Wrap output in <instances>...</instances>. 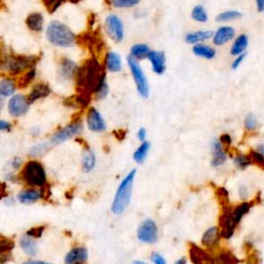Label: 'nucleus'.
Here are the masks:
<instances>
[{"instance_id": "39", "label": "nucleus", "mask_w": 264, "mask_h": 264, "mask_svg": "<svg viewBox=\"0 0 264 264\" xmlns=\"http://www.w3.org/2000/svg\"><path fill=\"white\" fill-rule=\"evenodd\" d=\"M141 0H109V3L117 9H130L138 6Z\"/></svg>"}, {"instance_id": "27", "label": "nucleus", "mask_w": 264, "mask_h": 264, "mask_svg": "<svg viewBox=\"0 0 264 264\" xmlns=\"http://www.w3.org/2000/svg\"><path fill=\"white\" fill-rule=\"evenodd\" d=\"M106 68L111 73H119L122 70V60L119 54L110 52L106 56Z\"/></svg>"}, {"instance_id": "36", "label": "nucleus", "mask_w": 264, "mask_h": 264, "mask_svg": "<svg viewBox=\"0 0 264 264\" xmlns=\"http://www.w3.org/2000/svg\"><path fill=\"white\" fill-rule=\"evenodd\" d=\"M216 257L218 264H238L240 262V260L229 251L221 252Z\"/></svg>"}, {"instance_id": "5", "label": "nucleus", "mask_w": 264, "mask_h": 264, "mask_svg": "<svg viewBox=\"0 0 264 264\" xmlns=\"http://www.w3.org/2000/svg\"><path fill=\"white\" fill-rule=\"evenodd\" d=\"M23 180L30 186L44 187L47 183V176L43 165L35 160L27 162L22 172Z\"/></svg>"}, {"instance_id": "23", "label": "nucleus", "mask_w": 264, "mask_h": 264, "mask_svg": "<svg viewBox=\"0 0 264 264\" xmlns=\"http://www.w3.org/2000/svg\"><path fill=\"white\" fill-rule=\"evenodd\" d=\"M50 94H51L50 86L47 85V84L41 83V84H38L32 88V90H31V92L28 96V99H29L30 104H33V103H36L37 101H39V99H42V98L49 96Z\"/></svg>"}, {"instance_id": "14", "label": "nucleus", "mask_w": 264, "mask_h": 264, "mask_svg": "<svg viewBox=\"0 0 264 264\" xmlns=\"http://www.w3.org/2000/svg\"><path fill=\"white\" fill-rule=\"evenodd\" d=\"M87 125L91 131L97 132V134H99V132H104L107 128V125H106V122H105L103 116L95 108H91L88 111Z\"/></svg>"}, {"instance_id": "40", "label": "nucleus", "mask_w": 264, "mask_h": 264, "mask_svg": "<svg viewBox=\"0 0 264 264\" xmlns=\"http://www.w3.org/2000/svg\"><path fill=\"white\" fill-rule=\"evenodd\" d=\"M50 149V145L47 143H43V144H39L36 145L35 147H32L29 151V155L31 157H40L42 155H44L48 150Z\"/></svg>"}, {"instance_id": "30", "label": "nucleus", "mask_w": 264, "mask_h": 264, "mask_svg": "<svg viewBox=\"0 0 264 264\" xmlns=\"http://www.w3.org/2000/svg\"><path fill=\"white\" fill-rule=\"evenodd\" d=\"M192 51L196 56L208 59V60H211V59L215 58V56H216V50L214 48L207 46V45H203V44L195 45L193 47Z\"/></svg>"}, {"instance_id": "45", "label": "nucleus", "mask_w": 264, "mask_h": 264, "mask_svg": "<svg viewBox=\"0 0 264 264\" xmlns=\"http://www.w3.org/2000/svg\"><path fill=\"white\" fill-rule=\"evenodd\" d=\"M44 230H45V226L35 227V228H31L30 230H28L26 235L33 238V239H40L43 236Z\"/></svg>"}, {"instance_id": "47", "label": "nucleus", "mask_w": 264, "mask_h": 264, "mask_svg": "<svg viewBox=\"0 0 264 264\" xmlns=\"http://www.w3.org/2000/svg\"><path fill=\"white\" fill-rule=\"evenodd\" d=\"M109 94V85L107 84V82L103 85V87L99 89V91L96 93V98L102 101V99H105Z\"/></svg>"}, {"instance_id": "22", "label": "nucleus", "mask_w": 264, "mask_h": 264, "mask_svg": "<svg viewBox=\"0 0 264 264\" xmlns=\"http://www.w3.org/2000/svg\"><path fill=\"white\" fill-rule=\"evenodd\" d=\"M215 33L211 30H205V31H195L190 32L185 37V41L189 45H198L205 41L210 40L214 37Z\"/></svg>"}, {"instance_id": "25", "label": "nucleus", "mask_w": 264, "mask_h": 264, "mask_svg": "<svg viewBox=\"0 0 264 264\" xmlns=\"http://www.w3.org/2000/svg\"><path fill=\"white\" fill-rule=\"evenodd\" d=\"M15 247V244L12 240L5 238L4 236L0 237V253H2V264H5L8 261L12 260V251Z\"/></svg>"}, {"instance_id": "41", "label": "nucleus", "mask_w": 264, "mask_h": 264, "mask_svg": "<svg viewBox=\"0 0 264 264\" xmlns=\"http://www.w3.org/2000/svg\"><path fill=\"white\" fill-rule=\"evenodd\" d=\"M244 125H245V128L247 131H255L257 128H258V119L257 117L250 113L246 116L245 118V122H244Z\"/></svg>"}, {"instance_id": "26", "label": "nucleus", "mask_w": 264, "mask_h": 264, "mask_svg": "<svg viewBox=\"0 0 264 264\" xmlns=\"http://www.w3.org/2000/svg\"><path fill=\"white\" fill-rule=\"evenodd\" d=\"M42 192L38 190H23L18 194V201L23 205L35 204L41 200Z\"/></svg>"}, {"instance_id": "52", "label": "nucleus", "mask_w": 264, "mask_h": 264, "mask_svg": "<svg viewBox=\"0 0 264 264\" xmlns=\"http://www.w3.org/2000/svg\"><path fill=\"white\" fill-rule=\"evenodd\" d=\"M146 137H147V130L146 128H141L138 132V139L141 141V142H145L146 140Z\"/></svg>"}, {"instance_id": "55", "label": "nucleus", "mask_w": 264, "mask_h": 264, "mask_svg": "<svg viewBox=\"0 0 264 264\" xmlns=\"http://www.w3.org/2000/svg\"><path fill=\"white\" fill-rule=\"evenodd\" d=\"M23 264H50V263H47V262H44V261L35 260V261H26Z\"/></svg>"}, {"instance_id": "31", "label": "nucleus", "mask_w": 264, "mask_h": 264, "mask_svg": "<svg viewBox=\"0 0 264 264\" xmlns=\"http://www.w3.org/2000/svg\"><path fill=\"white\" fill-rule=\"evenodd\" d=\"M16 89L17 86L13 80L8 78L0 81V95H2V97L13 96L16 92Z\"/></svg>"}, {"instance_id": "9", "label": "nucleus", "mask_w": 264, "mask_h": 264, "mask_svg": "<svg viewBox=\"0 0 264 264\" xmlns=\"http://www.w3.org/2000/svg\"><path fill=\"white\" fill-rule=\"evenodd\" d=\"M138 238L146 244H155L158 240L157 225L152 219L145 220L138 229Z\"/></svg>"}, {"instance_id": "6", "label": "nucleus", "mask_w": 264, "mask_h": 264, "mask_svg": "<svg viewBox=\"0 0 264 264\" xmlns=\"http://www.w3.org/2000/svg\"><path fill=\"white\" fill-rule=\"evenodd\" d=\"M127 63H128V66H129L132 76H134V78H135V82L137 84L139 94L142 97L147 98L150 93V88H149V83L141 68V65L139 64L137 59H135L131 56L127 58Z\"/></svg>"}, {"instance_id": "58", "label": "nucleus", "mask_w": 264, "mask_h": 264, "mask_svg": "<svg viewBox=\"0 0 264 264\" xmlns=\"http://www.w3.org/2000/svg\"><path fill=\"white\" fill-rule=\"evenodd\" d=\"M40 132V130L38 129V128H33V129H31V134L33 135V136H37L38 134Z\"/></svg>"}, {"instance_id": "49", "label": "nucleus", "mask_w": 264, "mask_h": 264, "mask_svg": "<svg viewBox=\"0 0 264 264\" xmlns=\"http://www.w3.org/2000/svg\"><path fill=\"white\" fill-rule=\"evenodd\" d=\"M219 141L221 142V144H222L223 146H226V147H229L231 144H233V139H231V137H230L229 135H227V134L222 135V136L220 137V140H219Z\"/></svg>"}, {"instance_id": "35", "label": "nucleus", "mask_w": 264, "mask_h": 264, "mask_svg": "<svg viewBox=\"0 0 264 264\" xmlns=\"http://www.w3.org/2000/svg\"><path fill=\"white\" fill-rule=\"evenodd\" d=\"M150 148H151V144L149 142H144L139 147V149L135 152V155H134V158L137 163L143 164L145 162V160L147 159L148 153L150 151Z\"/></svg>"}, {"instance_id": "32", "label": "nucleus", "mask_w": 264, "mask_h": 264, "mask_svg": "<svg viewBox=\"0 0 264 264\" xmlns=\"http://www.w3.org/2000/svg\"><path fill=\"white\" fill-rule=\"evenodd\" d=\"M95 164H96V157H95L94 152L87 149L86 152L84 153L83 161H82L83 171L85 173H90L95 168Z\"/></svg>"}, {"instance_id": "2", "label": "nucleus", "mask_w": 264, "mask_h": 264, "mask_svg": "<svg viewBox=\"0 0 264 264\" xmlns=\"http://www.w3.org/2000/svg\"><path fill=\"white\" fill-rule=\"evenodd\" d=\"M39 60L40 57L38 56L9 54L5 55L3 58L2 69L4 72L12 76H19L25 72L27 73L35 69Z\"/></svg>"}, {"instance_id": "24", "label": "nucleus", "mask_w": 264, "mask_h": 264, "mask_svg": "<svg viewBox=\"0 0 264 264\" xmlns=\"http://www.w3.org/2000/svg\"><path fill=\"white\" fill-rule=\"evenodd\" d=\"M248 46H249V37L247 35H245V33H243V35H240L235 40V42L230 49V54L236 57L239 55H242V54L246 53Z\"/></svg>"}, {"instance_id": "16", "label": "nucleus", "mask_w": 264, "mask_h": 264, "mask_svg": "<svg viewBox=\"0 0 264 264\" xmlns=\"http://www.w3.org/2000/svg\"><path fill=\"white\" fill-rule=\"evenodd\" d=\"M149 61L152 64L153 72L157 75H162L165 72L167 68V59H165V54L161 51H151L148 56Z\"/></svg>"}, {"instance_id": "54", "label": "nucleus", "mask_w": 264, "mask_h": 264, "mask_svg": "<svg viewBox=\"0 0 264 264\" xmlns=\"http://www.w3.org/2000/svg\"><path fill=\"white\" fill-rule=\"evenodd\" d=\"M256 8L259 13H264V0H256Z\"/></svg>"}, {"instance_id": "1", "label": "nucleus", "mask_w": 264, "mask_h": 264, "mask_svg": "<svg viewBox=\"0 0 264 264\" xmlns=\"http://www.w3.org/2000/svg\"><path fill=\"white\" fill-rule=\"evenodd\" d=\"M76 81L79 92L88 94L97 93L106 83L104 68L97 59L93 57L87 60L82 68H80Z\"/></svg>"}, {"instance_id": "28", "label": "nucleus", "mask_w": 264, "mask_h": 264, "mask_svg": "<svg viewBox=\"0 0 264 264\" xmlns=\"http://www.w3.org/2000/svg\"><path fill=\"white\" fill-rule=\"evenodd\" d=\"M27 27L35 32H41L44 26V16L40 13H32L26 18Z\"/></svg>"}, {"instance_id": "56", "label": "nucleus", "mask_w": 264, "mask_h": 264, "mask_svg": "<svg viewBox=\"0 0 264 264\" xmlns=\"http://www.w3.org/2000/svg\"><path fill=\"white\" fill-rule=\"evenodd\" d=\"M256 151H258L260 154H262L264 156V144H259L256 147Z\"/></svg>"}, {"instance_id": "38", "label": "nucleus", "mask_w": 264, "mask_h": 264, "mask_svg": "<svg viewBox=\"0 0 264 264\" xmlns=\"http://www.w3.org/2000/svg\"><path fill=\"white\" fill-rule=\"evenodd\" d=\"M242 13L239 11H225L221 14H219L216 18V20L218 22H230V21H234V20H238L240 18H242Z\"/></svg>"}, {"instance_id": "46", "label": "nucleus", "mask_w": 264, "mask_h": 264, "mask_svg": "<svg viewBox=\"0 0 264 264\" xmlns=\"http://www.w3.org/2000/svg\"><path fill=\"white\" fill-rule=\"evenodd\" d=\"M246 57H247V53H244V54H242V55L237 56L236 59L234 60L233 64H231V69H233L234 71H237V70L240 68V66L243 64V62L245 61Z\"/></svg>"}, {"instance_id": "18", "label": "nucleus", "mask_w": 264, "mask_h": 264, "mask_svg": "<svg viewBox=\"0 0 264 264\" xmlns=\"http://www.w3.org/2000/svg\"><path fill=\"white\" fill-rule=\"evenodd\" d=\"M91 102V94L79 92L77 95H73L65 99L64 105L66 107H70L73 109H84L86 108Z\"/></svg>"}, {"instance_id": "20", "label": "nucleus", "mask_w": 264, "mask_h": 264, "mask_svg": "<svg viewBox=\"0 0 264 264\" xmlns=\"http://www.w3.org/2000/svg\"><path fill=\"white\" fill-rule=\"evenodd\" d=\"M212 152H213V158H212V167L219 168L221 165L225 163L227 160V153L224 150L223 145L219 140H215L212 143Z\"/></svg>"}, {"instance_id": "53", "label": "nucleus", "mask_w": 264, "mask_h": 264, "mask_svg": "<svg viewBox=\"0 0 264 264\" xmlns=\"http://www.w3.org/2000/svg\"><path fill=\"white\" fill-rule=\"evenodd\" d=\"M21 164H22V160H21L19 157H16V158H14V160L12 161V168H13L14 170H18V169L21 167Z\"/></svg>"}, {"instance_id": "8", "label": "nucleus", "mask_w": 264, "mask_h": 264, "mask_svg": "<svg viewBox=\"0 0 264 264\" xmlns=\"http://www.w3.org/2000/svg\"><path fill=\"white\" fill-rule=\"evenodd\" d=\"M82 131H83V124L81 122H73L70 125L58 130L56 134L52 137L51 144H53V145L62 144L63 142L80 135Z\"/></svg>"}, {"instance_id": "37", "label": "nucleus", "mask_w": 264, "mask_h": 264, "mask_svg": "<svg viewBox=\"0 0 264 264\" xmlns=\"http://www.w3.org/2000/svg\"><path fill=\"white\" fill-rule=\"evenodd\" d=\"M191 17L195 22H200V23H206L209 20L208 13L203 6H196L192 11Z\"/></svg>"}, {"instance_id": "43", "label": "nucleus", "mask_w": 264, "mask_h": 264, "mask_svg": "<svg viewBox=\"0 0 264 264\" xmlns=\"http://www.w3.org/2000/svg\"><path fill=\"white\" fill-rule=\"evenodd\" d=\"M65 2V0H43V3L50 14L55 13L58 8Z\"/></svg>"}, {"instance_id": "60", "label": "nucleus", "mask_w": 264, "mask_h": 264, "mask_svg": "<svg viewBox=\"0 0 264 264\" xmlns=\"http://www.w3.org/2000/svg\"><path fill=\"white\" fill-rule=\"evenodd\" d=\"M69 2H70V3H73V4H79V3L81 2V0H69Z\"/></svg>"}, {"instance_id": "15", "label": "nucleus", "mask_w": 264, "mask_h": 264, "mask_svg": "<svg viewBox=\"0 0 264 264\" xmlns=\"http://www.w3.org/2000/svg\"><path fill=\"white\" fill-rule=\"evenodd\" d=\"M236 37V29L231 26H222L220 27L213 37V43L216 46H224L225 44L233 41Z\"/></svg>"}, {"instance_id": "17", "label": "nucleus", "mask_w": 264, "mask_h": 264, "mask_svg": "<svg viewBox=\"0 0 264 264\" xmlns=\"http://www.w3.org/2000/svg\"><path fill=\"white\" fill-rule=\"evenodd\" d=\"M79 40L82 41V44H84L85 47H88L90 51L102 53L104 43L102 41V38L97 33H85L84 36L79 38Z\"/></svg>"}, {"instance_id": "34", "label": "nucleus", "mask_w": 264, "mask_h": 264, "mask_svg": "<svg viewBox=\"0 0 264 264\" xmlns=\"http://www.w3.org/2000/svg\"><path fill=\"white\" fill-rule=\"evenodd\" d=\"M150 49L145 44H137L131 48V57L135 59H145L148 58L150 54Z\"/></svg>"}, {"instance_id": "29", "label": "nucleus", "mask_w": 264, "mask_h": 264, "mask_svg": "<svg viewBox=\"0 0 264 264\" xmlns=\"http://www.w3.org/2000/svg\"><path fill=\"white\" fill-rule=\"evenodd\" d=\"M20 247L29 256H36L38 254V245L33 238L24 235L20 238Z\"/></svg>"}, {"instance_id": "50", "label": "nucleus", "mask_w": 264, "mask_h": 264, "mask_svg": "<svg viewBox=\"0 0 264 264\" xmlns=\"http://www.w3.org/2000/svg\"><path fill=\"white\" fill-rule=\"evenodd\" d=\"M151 258H152V261L154 264H167L165 259L158 253H153Z\"/></svg>"}, {"instance_id": "42", "label": "nucleus", "mask_w": 264, "mask_h": 264, "mask_svg": "<svg viewBox=\"0 0 264 264\" xmlns=\"http://www.w3.org/2000/svg\"><path fill=\"white\" fill-rule=\"evenodd\" d=\"M36 75H37L36 69H33V70H31V71L25 73V75L22 77V79H20V81H19V83H18V86H19L20 88H25V87H27V86L33 81V79L36 78Z\"/></svg>"}, {"instance_id": "11", "label": "nucleus", "mask_w": 264, "mask_h": 264, "mask_svg": "<svg viewBox=\"0 0 264 264\" xmlns=\"http://www.w3.org/2000/svg\"><path fill=\"white\" fill-rule=\"evenodd\" d=\"M106 29L109 37L116 43L122 42L124 38V25L117 15H110L106 19Z\"/></svg>"}, {"instance_id": "7", "label": "nucleus", "mask_w": 264, "mask_h": 264, "mask_svg": "<svg viewBox=\"0 0 264 264\" xmlns=\"http://www.w3.org/2000/svg\"><path fill=\"white\" fill-rule=\"evenodd\" d=\"M219 222L222 238L226 240L233 238L238 226L235 224L233 220V207L229 204L222 206V213L220 215Z\"/></svg>"}, {"instance_id": "57", "label": "nucleus", "mask_w": 264, "mask_h": 264, "mask_svg": "<svg viewBox=\"0 0 264 264\" xmlns=\"http://www.w3.org/2000/svg\"><path fill=\"white\" fill-rule=\"evenodd\" d=\"M186 263H187V260H186V258H181V259L177 260L175 264H186Z\"/></svg>"}, {"instance_id": "59", "label": "nucleus", "mask_w": 264, "mask_h": 264, "mask_svg": "<svg viewBox=\"0 0 264 264\" xmlns=\"http://www.w3.org/2000/svg\"><path fill=\"white\" fill-rule=\"evenodd\" d=\"M134 264H147V263H146V262H144V261L137 260V261H135V262H134Z\"/></svg>"}, {"instance_id": "13", "label": "nucleus", "mask_w": 264, "mask_h": 264, "mask_svg": "<svg viewBox=\"0 0 264 264\" xmlns=\"http://www.w3.org/2000/svg\"><path fill=\"white\" fill-rule=\"evenodd\" d=\"M80 68L71 59L63 58L60 61L58 76L61 80L64 81H72L77 78Z\"/></svg>"}, {"instance_id": "44", "label": "nucleus", "mask_w": 264, "mask_h": 264, "mask_svg": "<svg viewBox=\"0 0 264 264\" xmlns=\"http://www.w3.org/2000/svg\"><path fill=\"white\" fill-rule=\"evenodd\" d=\"M250 157L252 159L253 164H256L257 167L261 168L262 170H264V156L262 154H260L258 151L253 150L250 152Z\"/></svg>"}, {"instance_id": "4", "label": "nucleus", "mask_w": 264, "mask_h": 264, "mask_svg": "<svg viewBox=\"0 0 264 264\" xmlns=\"http://www.w3.org/2000/svg\"><path fill=\"white\" fill-rule=\"evenodd\" d=\"M136 176H137V170L131 171L121 182L112 205L113 214L119 216L127 209L131 201V194H132V189H134Z\"/></svg>"}, {"instance_id": "19", "label": "nucleus", "mask_w": 264, "mask_h": 264, "mask_svg": "<svg viewBox=\"0 0 264 264\" xmlns=\"http://www.w3.org/2000/svg\"><path fill=\"white\" fill-rule=\"evenodd\" d=\"M88 259V251L86 248L79 247L70 251L65 256V264H85Z\"/></svg>"}, {"instance_id": "51", "label": "nucleus", "mask_w": 264, "mask_h": 264, "mask_svg": "<svg viewBox=\"0 0 264 264\" xmlns=\"http://www.w3.org/2000/svg\"><path fill=\"white\" fill-rule=\"evenodd\" d=\"M12 128V125L11 123L5 121V120H2L0 121V130L2 131H10Z\"/></svg>"}, {"instance_id": "10", "label": "nucleus", "mask_w": 264, "mask_h": 264, "mask_svg": "<svg viewBox=\"0 0 264 264\" xmlns=\"http://www.w3.org/2000/svg\"><path fill=\"white\" fill-rule=\"evenodd\" d=\"M30 102L28 97H25L22 94H17L14 95L9 102V112L11 114V116L15 117V118H19L24 116L30 108Z\"/></svg>"}, {"instance_id": "21", "label": "nucleus", "mask_w": 264, "mask_h": 264, "mask_svg": "<svg viewBox=\"0 0 264 264\" xmlns=\"http://www.w3.org/2000/svg\"><path fill=\"white\" fill-rule=\"evenodd\" d=\"M221 237L222 236H221L220 228L214 226V227L209 228L204 234L203 239H202V243L205 247L212 249V248H215L219 245Z\"/></svg>"}, {"instance_id": "3", "label": "nucleus", "mask_w": 264, "mask_h": 264, "mask_svg": "<svg viewBox=\"0 0 264 264\" xmlns=\"http://www.w3.org/2000/svg\"><path fill=\"white\" fill-rule=\"evenodd\" d=\"M46 36L52 45L60 48L72 47L77 41V37L71 30V28L62 22L56 20L49 24Z\"/></svg>"}, {"instance_id": "12", "label": "nucleus", "mask_w": 264, "mask_h": 264, "mask_svg": "<svg viewBox=\"0 0 264 264\" xmlns=\"http://www.w3.org/2000/svg\"><path fill=\"white\" fill-rule=\"evenodd\" d=\"M190 259L194 264H218L217 257L210 255L201 247L191 243L189 248Z\"/></svg>"}, {"instance_id": "48", "label": "nucleus", "mask_w": 264, "mask_h": 264, "mask_svg": "<svg viewBox=\"0 0 264 264\" xmlns=\"http://www.w3.org/2000/svg\"><path fill=\"white\" fill-rule=\"evenodd\" d=\"M239 196L241 200H243L244 202H247V200L250 196V192H249V189L246 187V186H241L239 188Z\"/></svg>"}, {"instance_id": "33", "label": "nucleus", "mask_w": 264, "mask_h": 264, "mask_svg": "<svg viewBox=\"0 0 264 264\" xmlns=\"http://www.w3.org/2000/svg\"><path fill=\"white\" fill-rule=\"evenodd\" d=\"M234 163L236 165V168L239 169L240 171H245L253 164L250 155H246V154L236 155V157L234 158Z\"/></svg>"}]
</instances>
